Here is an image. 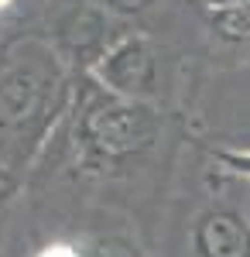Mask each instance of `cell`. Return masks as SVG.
<instances>
[{
    "label": "cell",
    "mask_w": 250,
    "mask_h": 257,
    "mask_svg": "<svg viewBox=\"0 0 250 257\" xmlns=\"http://www.w3.org/2000/svg\"><path fill=\"white\" fill-rule=\"evenodd\" d=\"M86 131L103 151L120 155V151L144 148L154 138V117L141 106H110V110H96Z\"/></svg>",
    "instance_id": "1"
},
{
    "label": "cell",
    "mask_w": 250,
    "mask_h": 257,
    "mask_svg": "<svg viewBox=\"0 0 250 257\" xmlns=\"http://www.w3.org/2000/svg\"><path fill=\"white\" fill-rule=\"evenodd\" d=\"M199 243L206 257H247L250 254V237L243 230V223L236 216H209L206 226L199 230Z\"/></svg>",
    "instance_id": "2"
},
{
    "label": "cell",
    "mask_w": 250,
    "mask_h": 257,
    "mask_svg": "<svg viewBox=\"0 0 250 257\" xmlns=\"http://www.w3.org/2000/svg\"><path fill=\"white\" fill-rule=\"evenodd\" d=\"M216 28L230 38H250V7H230L216 18Z\"/></svg>",
    "instance_id": "3"
},
{
    "label": "cell",
    "mask_w": 250,
    "mask_h": 257,
    "mask_svg": "<svg viewBox=\"0 0 250 257\" xmlns=\"http://www.w3.org/2000/svg\"><path fill=\"white\" fill-rule=\"evenodd\" d=\"M41 257H79L76 250H69V247H48Z\"/></svg>",
    "instance_id": "4"
},
{
    "label": "cell",
    "mask_w": 250,
    "mask_h": 257,
    "mask_svg": "<svg viewBox=\"0 0 250 257\" xmlns=\"http://www.w3.org/2000/svg\"><path fill=\"white\" fill-rule=\"evenodd\" d=\"M116 4H120V7H141L144 0H116Z\"/></svg>",
    "instance_id": "5"
},
{
    "label": "cell",
    "mask_w": 250,
    "mask_h": 257,
    "mask_svg": "<svg viewBox=\"0 0 250 257\" xmlns=\"http://www.w3.org/2000/svg\"><path fill=\"white\" fill-rule=\"evenodd\" d=\"M4 4H7V0H0V7H4Z\"/></svg>",
    "instance_id": "6"
}]
</instances>
